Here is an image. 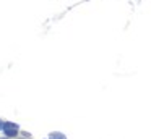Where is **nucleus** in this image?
Here are the masks:
<instances>
[{
  "label": "nucleus",
  "instance_id": "obj_4",
  "mask_svg": "<svg viewBox=\"0 0 151 139\" xmlns=\"http://www.w3.org/2000/svg\"><path fill=\"white\" fill-rule=\"evenodd\" d=\"M20 139H29V138H24V136H23V138H20Z\"/></svg>",
  "mask_w": 151,
  "mask_h": 139
},
{
  "label": "nucleus",
  "instance_id": "obj_5",
  "mask_svg": "<svg viewBox=\"0 0 151 139\" xmlns=\"http://www.w3.org/2000/svg\"><path fill=\"white\" fill-rule=\"evenodd\" d=\"M0 139H8V138H0Z\"/></svg>",
  "mask_w": 151,
  "mask_h": 139
},
{
  "label": "nucleus",
  "instance_id": "obj_1",
  "mask_svg": "<svg viewBox=\"0 0 151 139\" xmlns=\"http://www.w3.org/2000/svg\"><path fill=\"white\" fill-rule=\"evenodd\" d=\"M2 133L5 134V138H17L18 133H20V126L17 123H10V121H5L4 123V128H2Z\"/></svg>",
  "mask_w": 151,
  "mask_h": 139
},
{
  "label": "nucleus",
  "instance_id": "obj_2",
  "mask_svg": "<svg viewBox=\"0 0 151 139\" xmlns=\"http://www.w3.org/2000/svg\"><path fill=\"white\" fill-rule=\"evenodd\" d=\"M49 139H67L65 136L62 134V133H59V131H55V133H50V136H49Z\"/></svg>",
  "mask_w": 151,
  "mask_h": 139
},
{
  "label": "nucleus",
  "instance_id": "obj_3",
  "mask_svg": "<svg viewBox=\"0 0 151 139\" xmlns=\"http://www.w3.org/2000/svg\"><path fill=\"white\" fill-rule=\"evenodd\" d=\"M4 123H5L4 120H0V131H2V128H4Z\"/></svg>",
  "mask_w": 151,
  "mask_h": 139
}]
</instances>
